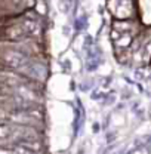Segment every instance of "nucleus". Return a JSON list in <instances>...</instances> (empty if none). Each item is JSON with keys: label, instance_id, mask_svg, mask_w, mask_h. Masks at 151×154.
Returning a JSON list of instances; mask_svg holds the SVG:
<instances>
[{"label": "nucleus", "instance_id": "obj_1", "mask_svg": "<svg viewBox=\"0 0 151 154\" xmlns=\"http://www.w3.org/2000/svg\"><path fill=\"white\" fill-rule=\"evenodd\" d=\"M3 61H5V64H8L9 67L17 68V67H19V65L22 64L24 57H22V54H19L17 51H6V52H3Z\"/></svg>", "mask_w": 151, "mask_h": 154}, {"label": "nucleus", "instance_id": "obj_2", "mask_svg": "<svg viewBox=\"0 0 151 154\" xmlns=\"http://www.w3.org/2000/svg\"><path fill=\"white\" fill-rule=\"evenodd\" d=\"M22 34H24L22 27H9L5 30V36L9 40H18L19 37H22Z\"/></svg>", "mask_w": 151, "mask_h": 154}, {"label": "nucleus", "instance_id": "obj_3", "mask_svg": "<svg viewBox=\"0 0 151 154\" xmlns=\"http://www.w3.org/2000/svg\"><path fill=\"white\" fill-rule=\"evenodd\" d=\"M18 147H22V148H25V150H28V151H36L39 153L40 151V142H33V139H24V141H21L18 144Z\"/></svg>", "mask_w": 151, "mask_h": 154}, {"label": "nucleus", "instance_id": "obj_4", "mask_svg": "<svg viewBox=\"0 0 151 154\" xmlns=\"http://www.w3.org/2000/svg\"><path fill=\"white\" fill-rule=\"evenodd\" d=\"M116 43H117V46H120V48H128V46L131 45V36H129V34H123V36H120L119 40H116Z\"/></svg>", "mask_w": 151, "mask_h": 154}, {"label": "nucleus", "instance_id": "obj_5", "mask_svg": "<svg viewBox=\"0 0 151 154\" xmlns=\"http://www.w3.org/2000/svg\"><path fill=\"white\" fill-rule=\"evenodd\" d=\"M12 132V128L9 125H2L0 126V139H6Z\"/></svg>", "mask_w": 151, "mask_h": 154}, {"label": "nucleus", "instance_id": "obj_6", "mask_svg": "<svg viewBox=\"0 0 151 154\" xmlns=\"http://www.w3.org/2000/svg\"><path fill=\"white\" fill-rule=\"evenodd\" d=\"M8 120H9V114H6V113L0 111V126H2V125H5Z\"/></svg>", "mask_w": 151, "mask_h": 154}, {"label": "nucleus", "instance_id": "obj_7", "mask_svg": "<svg viewBox=\"0 0 151 154\" xmlns=\"http://www.w3.org/2000/svg\"><path fill=\"white\" fill-rule=\"evenodd\" d=\"M14 150H15V151H17L18 154H34L33 151H28V150H25V148H21V147H15Z\"/></svg>", "mask_w": 151, "mask_h": 154}]
</instances>
